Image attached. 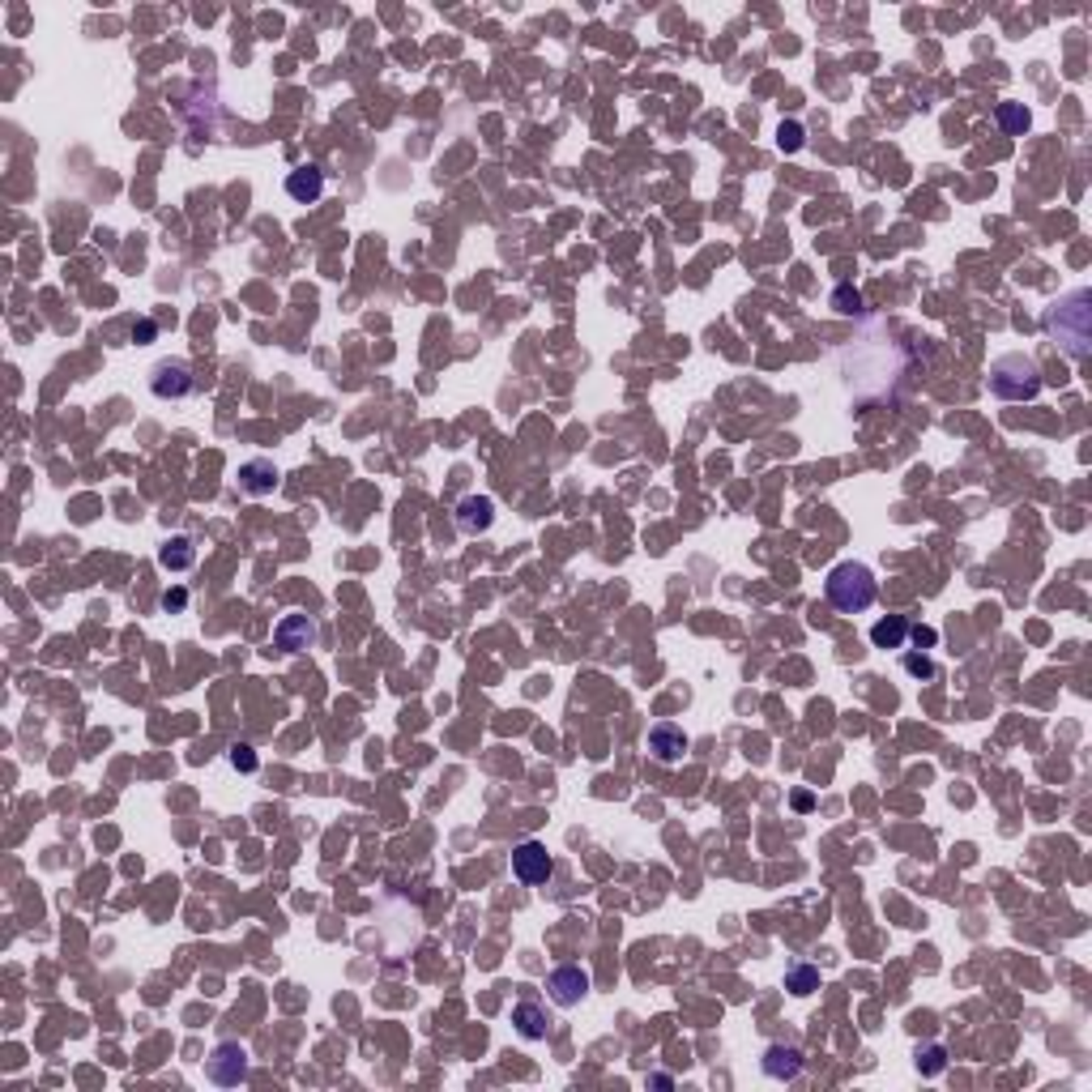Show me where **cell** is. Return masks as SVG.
<instances>
[{"instance_id": "obj_3", "label": "cell", "mask_w": 1092, "mask_h": 1092, "mask_svg": "<svg viewBox=\"0 0 1092 1092\" xmlns=\"http://www.w3.org/2000/svg\"><path fill=\"white\" fill-rule=\"evenodd\" d=\"M990 393L1003 401H1033L1041 393V367L1029 354H1003L990 363Z\"/></svg>"}, {"instance_id": "obj_23", "label": "cell", "mask_w": 1092, "mask_h": 1092, "mask_svg": "<svg viewBox=\"0 0 1092 1092\" xmlns=\"http://www.w3.org/2000/svg\"><path fill=\"white\" fill-rule=\"evenodd\" d=\"M905 670H910L913 678H934V662L926 653H905Z\"/></svg>"}, {"instance_id": "obj_7", "label": "cell", "mask_w": 1092, "mask_h": 1092, "mask_svg": "<svg viewBox=\"0 0 1092 1092\" xmlns=\"http://www.w3.org/2000/svg\"><path fill=\"white\" fill-rule=\"evenodd\" d=\"M546 995H550V1003H555V1007H576V1003H585V995H589V973H585L581 965H559V969H550Z\"/></svg>"}, {"instance_id": "obj_12", "label": "cell", "mask_w": 1092, "mask_h": 1092, "mask_svg": "<svg viewBox=\"0 0 1092 1092\" xmlns=\"http://www.w3.org/2000/svg\"><path fill=\"white\" fill-rule=\"evenodd\" d=\"M320 192H325V171L316 162H304V167H295L287 176V197L299 201V205H316Z\"/></svg>"}, {"instance_id": "obj_9", "label": "cell", "mask_w": 1092, "mask_h": 1092, "mask_svg": "<svg viewBox=\"0 0 1092 1092\" xmlns=\"http://www.w3.org/2000/svg\"><path fill=\"white\" fill-rule=\"evenodd\" d=\"M764 1076L777 1080V1084H794L803 1076V1050L798 1045H768L764 1050Z\"/></svg>"}, {"instance_id": "obj_10", "label": "cell", "mask_w": 1092, "mask_h": 1092, "mask_svg": "<svg viewBox=\"0 0 1092 1092\" xmlns=\"http://www.w3.org/2000/svg\"><path fill=\"white\" fill-rule=\"evenodd\" d=\"M273 640H278L282 653H304L308 645H316V623L308 614H287V619L273 628Z\"/></svg>"}, {"instance_id": "obj_24", "label": "cell", "mask_w": 1092, "mask_h": 1092, "mask_svg": "<svg viewBox=\"0 0 1092 1092\" xmlns=\"http://www.w3.org/2000/svg\"><path fill=\"white\" fill-rule=\"evenodd\" d=\"M154 337H159V320L141 316V320L133 325V342H137V346H145V342H154Z\"/></svg>"}, {"instance_id": "obj_1", "label": "cell", "mask_w": 1092, "mask_h": 1092, "mask_svg": "<svg viewBox=\"0 0 1092 1092\" xmlns=\"http://www.w3.org/2000/svg\"><path fill=\"white\" fill-rule=\"evenodd\" d=\"M1045 329L1050 337L1071 354V359H1088L1092 351V290H1071L1059 304L1045 311Z\"/></svg>"}, {"instance_id": "obj_26", "label": "cell", "mask_w": 1092, "mask_h": 1092, "mask_svg": "<svg viewBox=\"0 0 1092 1092\" xmlns=\"http://www.w3.org/2000/svg\"><path fill=\"white\" fill-rule=\"evenodd\" d=\"M910 636L917 649H934V640H939V632L934 628H922V623H910Z\"/></svg>"}, {"instance_id": "obj_25", "label": "cell", "mask_w": 1092, "mask_h": 1092, "mask_svg": "<svg viewBox=\"0 0 1092 1092\" xmlns=\"http://www.w3.org/2000/svg\"><path fill=\"white\" fill-rule=\"evenodd\" d=\"M162 610H171V614H180V610H188V589H167L162 593Z\"/></svg>"}, {"instance_id": "obj_16", "label": "cell", "mask_w": 1092, "mask_h": 1092, "mask_svg": "<svg viewBox=\"0 0 1092 1092\" xmlns=\"http://www.w3.org/2000/svg\"><path fill=\"white\" fill-rule=\"evenodd\" d=\"M512 1029H517L525 1041H543L546 1037V1012L538 1003H517L512 1007Z\"/></svg>"}, {"instance_id": "obj_17", "label": "cell", "mask_w": 1092, "mask_h": 1092, "mask_svg": "<svg viewBox=\"0 0 1092 1092\" xmlns=\"http://www.w3.org/2000/svg\"><path fill=\"white\" fill-rule=\"evenodd\" d=\"M785 990H789V995H798V998L815 995V990H820V969L806 965V960H794V965L785 969Z\"/></svg>"}, {"instance_id": "obj_11", "label": "cell", "mask_w": 1092, "mask_h": 1092, "mask_svg": "<svg viewBox=\"0 0 1092 1092\" xmlns=\"http://www.w3.org/2000/svg\"><path fill=\"white\" fill-rule=\"evenodd\" d=\"M491 521H495L491 495H465V500L457 503V525H461V534L479 538V534H486V529H491Z\"/></svg>"}, {"instance_id": "obj_13", "label": "cell", "mask_w": 1092, "mask_h": 1092, "mask_svg": "<svg viewBox=\"0 0 1092 1092\" xmlns=\"http://www.w3.org/2000/svg\"><path fill=\"white\" fill-rule=\"evenodd\" d=\"M240 486L247 495H269L278 486V465L265 461V457H252V461L240 465Z\"/></svg>"}, {"instance_id": "obj_14", "label": "cell", "mask_w": 1092, "mask_h": 1092, "mask_svg": "<svg viewBox=\"0 0 1092 1092\" xmlns=\"http://www.w3.org/2000/svg\"><path fill=\"white\" fill-rule=\"evenodd\" d=\"M159 564L167 567V572H188L192 564H197V546H192V538H167V543L159 546Z\"/></svg>"}, {"instance_id": "obj_20", "label": "cell", "mask_w": 1092, "mask_h": 1092, "mask_svg": "<svg viewBox=\"0 0 1092 1092\" xmlns=\"http://www.w3.org/2000/svg\"><path fill=\"white\" fill-rule=\"evenodd\" d=\"M777 145H782L785 154L803 150V124H798V120H782V128H777Z\"/></svg>"}, {"instance_id": "obj_8", "label": "cell", "mask_w": 1092, "mask_h": 1092, "mask_svg": "<svg viewBox=\"0 0 1092 1092\" xmlns=\"http://www.w3.org/2000/svg\"><path fill=\"white\" fill-rule=\"evenodd\" d=\"M649 751H653V760H662V764H678V760L692 751V739H687L683 726H674V721H657V726L649 730Z\"/></svg>"}, {"instance_id": "obj_19", "label": "cell", "mask_w": 1092, "mask_h": 1092, "mask_svg": "<svg viewBox=\"0 0 1092 1092\" xmlns=\"http://www.w3.org/2000/svg\"><path fill=\"white\" fill-rule=\"evenodd\" d=\"M917 1071H922V1076H943V1071H948V1050H943V1045H922V1050H917Z\"/></svg>"}, {"instance_id": "obj_15", "label": "cell", "mask_w": 1092, "mask_h": 1092, "mask_svg": "<svg viewBox=\"0 0 1092 1092\" xmlns=\"http://www.w3.org/2000/svg\"><path fill=\"white\" fill-rule=\"evenodd\" d=\"M905 640H910V619L905 614H888V619H879L870 628V645L875 649H905Z\"/></svg>"}, {"instance_id": "obj_27", "label": "cell", "mask_w": 1092, "mask_h": 1092, "mask_svg": "<svg viewBox=\"0 0 1092 1092\" xmlns=\"http://www.w3.org/2000/svg\"><path fill=\"white\" fill-rule=\"evenodd\" d=\"M794 806L798 811H811V794H794Z\"/></svg>"}, {"instance_id": "obj_22", "label": "cell", "mask_w": 1092, "mask_h": 1092, "mask_svg": "<svg viewBox=\"0 0 1092 1092\" xmlns=\"http://www.w3.org/2000/svg\"><path fill=\"white\" fill-rule=\"evenodd\" d=\"M256 764H261L256 751L247 747V742H235V747H231V768H240V773H256Z\"/></svg>"}, {"instance_id": "obj_6", "label": "cell", "mask_w": 1092, "mask_h": 1092, "mask_svg": "<svg viewBox=\"0 0 1092 1092\" xmlns=\"http://www.w3.org/2000/svg\"><path fill=\"white\" fill-rule=\"evenodd\" d=\"M512 875H517L521 884L538 888V884H546V879L555 875V858L546 853L543 841H521V846L512 849Z\"/></svg>"}, {"instance_id": "obj_21", "label": "cell", "mask_w": 1092, "mask_h": 1092, "mask_svg": "<svg viewBox=\"0 0 1092 1092\" xmlns=\"http://www.w3.org/2000/svg\"><path fill=\"white\" fill-rule=\"evenodd\" d=\"M832 308H837L841 316H853V311L862 308L858 290H853V287H837V290H832Z\"/></svg>"}, {"instance_id": "obj_2", "label": "cell", "mask_w": 1092, "mask_h": 1092, "mask_svg": "<svg viewBox=\"0 0 1092 1092\" xmlns=\"http://www.w3.org/2000/svg\"><path fill=\"white\" fill-rule=\"evenodd\" d=\"M824 593H828V602L837 607L841 614H862L875 607L879 598V585L875 576H870L867 564H853V559H846V564H837L828 572V581H824Z\"/></svg>"}, {"instance_id": "obj_4", "label": "cell", "mask_w": 1092, "mask_h": 1092, "mask_svg": "<svg viewBox=\"0 0 1092 1092\" xmlns=\"http://www.w3.org/2000/svg\"><path fill=\"white\" fill-rule=\"evenodd\" d=\"M247 1050L240 1041H218L205 1059V1076L223 1088H235V1084H247Z\"/></svg>"}, {"instance_id": "obj_5", "label": "cell", "mask_w": 1092, "mask_h": 1092, "mask_svg": "<svg viewBox=\"0 0 1092 1092\" xmlns=\"http://www.w3.org/2000/svg\"><path fill=\"white\" fill-rule=\"evenodd\" d=\"M197 389V380H192V367L183 363V359H162V363H154V372H150V393L159 401H180V397H188V393Z\"/></svg>"}, {"instance_id": "obj_18", "label": "cell", "mask_w": 1092, "mask_h": 1092, "mask_svg": "<svg viewBox=\"0 0 1092 1092\" xmlns=\"http://www.w3.org/2000/svg\"><path fill=\"white\" fill-rule=\"evenodd\" d=\"M998 128H1003L1007 137H1024L1029 133V124H1033V112L1024 103H998Z\"/></svg>"}]
</instances>
